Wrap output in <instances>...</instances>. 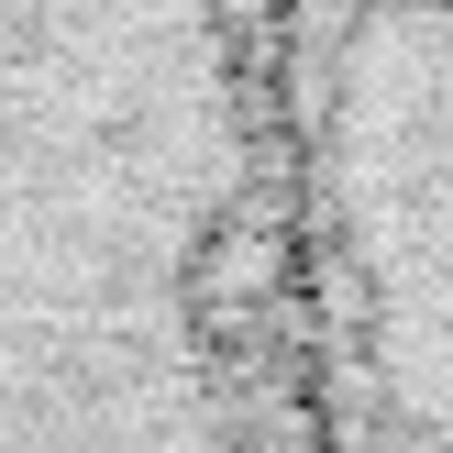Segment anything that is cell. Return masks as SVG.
<instances>
[{
	"instance_id": "obj_1",
	"label": "cell",
	"mask_w": 453,
	"mask_h": 453,
	"mask_svg": "<svg viewBox=\"0 0 453 453\" xmlns=\"http://www.w3.org/2000/svg\"><path fill=\"white\" fill-rule=\"evenodd\" d=\"M299 111L332 453H453V0H310Z\"/></svg>"
}]
</instances>
